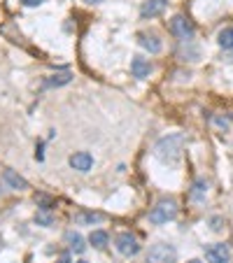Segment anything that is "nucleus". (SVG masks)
<instances>
[{
    "instance_id": "14",
    "label": "nucleus",
    "mask_w": 233,
    "mask_h": 263,
    "mask_svg": "<svg viewBox=\"0 0 233 263\" xmlns=\"http://www.w3.org/2000/svg\"><path fill=\"white\" fill-rule=\"evenodd\" d=\"M103 219H105V214H100V212H82L75 217L77 224H100Z\"/></svg>"
},
{
    "instance_id": "22",
    "label": "nucleus",
    "mask_w": 233,
    "mask_h": 263,
    "mask_svg": "<svg viewBox=\"0 0 233 263\" xmlns=\"http://www.w3.org/2000/svg\"><path fill=\"white\" fill-rule=\"evenodd\" d=\"M86 3H91V5H96V3H103V0H86Z\"/></svg>"
},
{
    "instance_id": "2",
    "label": "nucleus",
    "mask_w": 233,
    "mask_h": 263,
    "mask_svg": "<svg viewBox=\"0 0 233 263\" xmlns=\"http://www.w3.org/2000/svg\"><path fill=\"white\" fill-rule=\"evenodd\" d=\"M175 214H178V203L172 198L170 201H159L149 212V221L152 224H168L170 219H175Z\"/></svg>"
},
{
    "instance_id": "17",
    "label": "nucleus",
    "mask_w": 233,
    "mask_h": 263,
    "mask_svg": "<svg viewBox=\"0 0 233 263\" xmlns=\"http://www.w3.org/2000/svg\"><path fill=\"white\" fill-rule=\"evenodd\" d=\"M205 193H208V182H205V179H196V182H194V189H191V198H194V201H201Z\"/></svg>"
},
{
    "instance_id": "20",
    "label": "nucleus",
    "mask_w": 233,
    "mask_h": 263,
    "mask_svg": "<svg viewBox=\"0 0 233 263\" xmlns=\"http://www.w3.org/2000/svg\"><path fill=\"white\" fill-rule=\"evenodd\" d=\"M210 224H212V231H221V226H219V224H221V219H219V217H215V219L210 221Z\"/></svg>"
},
{
    "instance_id": "11",
    "label": "nucleus",
    "mask_w": 233,
    "mask_h": 263,
    "mask_svg": "<svg viewBox=\"0 0 233 263\" xmlns=\"http://www.w3.org/2000/svg\"><path fill=\"white\" fill-rule=\"evenodd\" d=\"M138 42H140V47H145L149 54H159V51L163 49V44H161L159 37L149 35V33H140V35H138Z\"/></svg>"
},
{
    "instance_id": "16",
    "label": "nucleus",
    "mask_w": 233,
    "mask_h": 263,
    "mask_svg": "<svg viewBox=\"0 0 233 263\" xmlns=\"http://www.w3.org/2000/svg\"><path fill=\"white\" fill-rule=\"evenodd\" d=\"M70 82H73L70 73H59V75H51L47 80V86H63V84H70Z\"/></svg>"
},
{
    "instance_id": "19",
    "label": "nucleus",
    "mask_w": 233,
    "mask_h": 263,
    "mask_svg": "<svg viewBox=\"0 0 233 263\" xmlns=\"http://www.w3.org/2000/svg\"><path fill=\"white\" fill-rule=\"evenodd\" d=\"M21 3H24L26 7H37V5H42L44 0H21Z\"/></svg>"
},
{
    "instance_id": "24",
    "label": "nucleus",
    "mask_w": 233,
    "mask_h": 263,
    "mask_svg": "<svg viewBox=\"0 0 233 263\" xmlns=\"http://www.w3.org/2000/svg\"><path fill=\"white\" fill-rule=\"evenodd\" d=\"M0 247H3V238H0Z\"/></svg>"
},
{
    "instance_id": "7",
    "label": "nucleus",
    "mask_w": 233,
    "mask_h": 263,
    "mask_svg": "<svg viewBox=\"0 0 233 263\" xmlns=\"http://www.w3.org/2000/svg\"><path fill=\"white\" fill-rule=\"evenodd\" d=\"M166 7H168L166 0H145L142 7H140V17L142 19H154V17H159V14L166 12Z\"/></svg>"
},
{
    "instance_id": "12",
    "label": "nucleus",
    "mask_w": 233,
    "mask_h": 263,
    "mask_svg": "<svg viewBox=\"0 0 233 263\" xmlns=\"http://www.w3.org/2000/svg\"><path fill=\"white\" fill-rule=\"evenodd\" d=\"M66 242H68V247H70V249H73L75 254H84L86 245H84V238H82L80 233L68 231V233H66Z\"/></svg>"
},
{
    "instance_id": "3",
    "label": "nucleus",
    "mask_w": 233,
    "mask_h": 263,
    "mask_svg": "<svg viewBox=\"0 0 233 263\" xmlns=\"http://www.w3.org/2000/svg\"><path fill=\"white\" fill-rule=\"evenodd\" d=\"M168 28H170L172 35L178 37V40H182V42H191V37H194V33H196L194 24H191V21L184 17V14H175V17L170 19Z\"/></svg>"
},
{
    "instance_id": "10",
    "label": "nucleus",
    "mask_w": 233,
    "mask_h": 263,
    "mask_svg": "<svg viewBox=\"0 0 233 263\" xmlns=\"http://www.w3.org/2000/svg\"><path fill=\"white\" fill-rule=\"evenodd\" d=\"M3 179H5V184L10 186V189H14V191H26L28 189V182H26L19 172H14V170H3Z\"/></svg>"
},
{
    "instance_id": "15",
    "label": "nucleus",
    "mask_w": 233,
    "mask_h": 263,
    "mask_svg": "<svg viewBox=\"0 0 233 263\" xmlns=\"http://www.w3.org/2000/svg\"><path fill=\"white\" fill-rule=\"evenodd\" d=\"M217 42H219L221 49H233V26L231 28H224V31L219 33Z\"/></svg>"
},
{
    "instance_id": "1",
    "label": "nucleus",
    "mask_w": 233,
    "mask_h": 263,
    "mask_svg": "<svg viewBox=\"0 0 233 263\" xmlns=\"http://www.w3.org/2000/svg\"><path fill=\"white\" fill-rule=\"evenodd\" d=\"M182 147H184V135L182 133H170L166 138H161L154 147V154L156 159L163 161V163H178L180 154H182Z\"/></svg>"
},
{
    "instance_id": "4",
    "label": "nucleus",
    "mask_w": 233,
    "mask_h": 263,
    "mask_svg": "<svg viewBox=\"0 0 233 263\" xmlns=\"http://www.w3.org/2000/svg\"><path fill=\"white\" fill-rule=\"evenodd\" d=\"M175 258H178V249L172 245H166V242H159L147 251L145 263H175Z\"/></svg>"
},
{
    "instance_id": "18",
    "label": "nucleus",
    "mask_w": 233,
    "mask_h": 263,
    "mask_svg": "<svg viewBox=\"0 0 233 263\" xmlns=\"http://www.w3.org/2000/svg\"><path fill=\"white\" fill-rule=\"evenodd\" d=\"M35 221H37V224H42V226H51V224H54V217H51V214H47V212H37L35 214Z\"/></svg>"
},
{
    "instance_id": "9",
    "label": "nucleus",
    "mask_w": 233,
    "mask_h": 263,
    "mask_svg": "<svg viewBox=\"0 0 233 263\" xmlns=\"http://www.w3.org/2000/svg\"><path fill=\"white\" fill-rule=\"evenodd\" d=\"M131 73H133V77H138V80H145V77H149V73H152V63H149L147 58H142V56H133V61H131Z\"/></svg>"
},
{
    "instance_id": "23",
    "label": "nucleus",
    "mask_w": 233,
    "mask_h": 263,
    "mask_svg": "<svg viewBox=\"0 0 233 263\" xmlns=\"http://www.w3.org/2000/svg\"><path fill=\"white\" fill-rule=\"evenodd\" d=\"M187 263H201V261H198V258H191V261H187Z\"/></svg>"
},
{
    "instance_id": "25",
    "label": "nucleus",
    "mask_w": 233,
    "mask_h": 263,
    "mask_svg": "<svg viewBox=\"0 0 233 263\" xmlns=\"http://www.w3.org/2000/svg\"><path fill=\"white\" fill-rule=\"evenodd\" d=\"M80 263H86V261H80Z\"/></svg>"
},
{
    "instance_id": "21",
    "label": "nucleus",
    "mask_w": 233,
    "mask_h": 263,
    "mask_svg": "<svg viewBox=\"0 0 233 263\" xmlns=\"http://www.w3.org/2000/svg\"><path fill=\"white\" fill-rule=\"evenodd\" d=\"M56 263H70V256H68V254H63V256L59 258V261H56Z\"/></svg>"
},
{
    "instance_id": "6",
    "label": "nucleus",
    "mask_w": 233,
    "mask_h": 263,
    "mask_svg": "<svg viewBox=\"0 0 233 263\" xmlns=\"http://www.w3.org/2000/svg\"><path fill=\"white\" fill-rule=\"evenodd\" d=\"M205 258H208V263H228L231 249H228L226 242H217V245H210L205 249Z\"/></svg>"
},
{
    "instance_id": "8",
    "label": "nucleus",
    "mask_w": 233,
    "mask_h": 263,
    "mask_svg": "<svg viewBox=\"0 0 233 263\" xmlns=\"http://www.w3.org/2000/svg\"><path fill=\"white\" fill-rule=\"evenodd\" d=\"M70 168L73 170H80V172H89L91 170V165H93V156L89 152H75L73 156H70Z\"/></svg>"
},
{
    "instance_id": "5",
    "label": "nucleus",
    "mask_w": 233,
    "mask_h": 263,
    "mask_svg": "<svg viewBox=\"0 0 233 263\" xmlns=\"http://www.w3.org/2000/svg\"><path fill=\"white\" fill-rule=\"evenodd\" d=\"M114 245H116V251H119L122 256H135V254L140 251V240L135 238L131 231L119 233V235L114 238Z\"/></svg>"
},
{
    "instance_id": "13",
    "label": "nucleus",
    "mask_w": 233,
    "mask_h": 263,
    "mask_svg": "<svg viewBox=\"0 0 233 263\" xmlns=\"http://www.w3.org/2000/svg\"><path fill=\"white\" fill-rule=\"evenodd\" d=\"M89 242H91L96 249H105L107 247V242H110V235L105 231H91V235H89Z\"/></svg>"
}]
</instances>
